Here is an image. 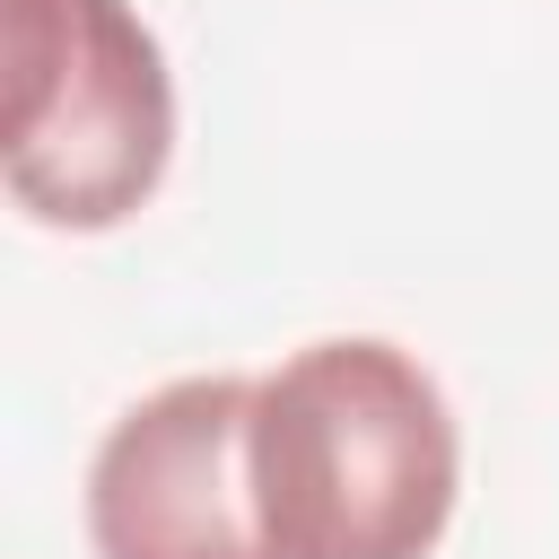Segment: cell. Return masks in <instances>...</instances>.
<instances>
[{
	"mask_svg": "<svg viewBox=\"0 0 559 559\" xmlns=\"http://www.w3.org/2000/svg\"><path fill=\"white\" fill-rule=\"evenodd\" d=\"M9 17V201L35 227H122L175 157V70L131 0H0Z\"/></svg>",
	"mask_w": 559,
	"mask_h": 559,
	"instance_id": "cell-2",
	"label": "cell"
},
{
	"mask_svg": "<svg viewBox=\"0 0 559 559\" xmlns=\"http://www.w3.org/2000/svg\"><path fill=\"white\" fill-rule=\"evenodd\" d=\"M245 463L271 559H428L463 489L437 376L376 332L306 341L253 376Z\"/></svg>",
	"mask_w": 559,
	"mask_h": 559,
	"instance_id": "cell-1",
	"label": "cell"
},
{
	"mask_svg": "<svg viewBox=\"0 0 559 559\" xmlns=\"http://www.w3.org/2000/svg\"><path fill=\"white\" fill-rule=\"evenodd\" d=\"M245 437L253 376H175L140 393L87 463L96 559H271Z\"/></svg>",
	"mask_w": 559,
	"mask_h": 559,
	"instance_id": "cell-3",
	"label": "cell"
}]
</instances>
